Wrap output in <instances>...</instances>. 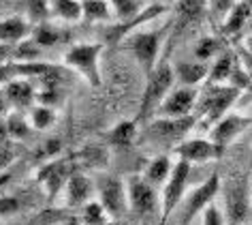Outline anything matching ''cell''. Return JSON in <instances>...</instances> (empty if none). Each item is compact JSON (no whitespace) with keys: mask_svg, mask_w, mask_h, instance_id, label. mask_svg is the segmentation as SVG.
I'll return each mask as SVG.
<instances>
[{"mask_svg":"<svg viewBox=\"0 0 252 225\" xmlns=\"http://www.w3.org/2000/svg\"><path fill=\"white\" fill-rule=\"evenodd\" d=\"M137 120H122L118 122L116 127L111 129L109 133V142L113 144V146H130L135 140H137Z\"/></svg>","mask_w":252,"mask_h":225,"instance_id":"484cf974","label":"cell"},{"mask_svg":"<svg viewBox=\"0 0 252 225\" xmlns=\"http://www.w3.org/2000/svg\"><path fill=\"white\" fill-rule=\"evenodd\" d=\"M188 174H190V163L184 159H180L178 163L173 165V172L169 180L162 185V197H160V223L158 225H167L169 219H171L173 210L180 206L182 197H184L186 191V183H188Z\"/></svg>","mask_w":252,"mask_h":225,"instance_id":"5b68a950","label":"cell"},{"mask_svg":"<svg viewBox=\"0 0 252 225\" xmlns=\"http://www.w3.org/2000/svg\"><path fill=\"white\" fill-rule=\"evenodd\" d=\"M68 178H71V167H68L66 161L47 163L45 167H41V172H39V180H41V185L45 187L49 199H54L58 195L62 187H66Z\"/></svg>","mask_w":252,"mask_h":225,"instance_id":"2e32d148","label":"cell"},{"mask_svg":"<svg viewBox=\"0 0 252 225\" xmlns=\"http://www.w3.org/2000/svg\"><path fill=\"white\" fill-rule=\"evenodd\" d=\"M17 77V71H15V60H9V62H2L0 65V88H4L9 82H13Z\"/></svg>","mask_w":252,"mask_h":225,"instance_id":"d590c367","label":"cell"},{"mask_svg":"<svg viewBox=\"0 0 252 225\" xmlns=\"http://www.w3.org/2000/svg\"><path fill=\"white\" fill-rule=\"evenodd\" d=\"M205 7H207V0H178V2H175V13L186 24V22L197 20L205 11Z\"/></svg>","mask_w":252,"mask_h":225,"instance_id":"4dcf8cb0","label":"cell"},{"mask_svg":"<svg viewBox=\"0 0 252 225\" xmlns=\"http://www.w3.org/2000/svg\"><path fill=\"white\" fill-rule=\"evenodd\" d=\"M30 118H26L24 112H15L7 118V129H9V135L13 137V140H24V137L30 135Z\"/></svg>","mask_w":252,"mask_h":225,"instance_id":"d6a6232c","label":"cell"},{"mask_svg":"<svg viewBox=\"0 0 252 225\" xmlns=\"http://www.w3.org/2000/svg\"><path fill=\"white\" fill-rule=\"evenodd\" d=\"M111 7H113V15L120 22H124L135 17L137 13H141L146 9V0H111Z\"/></svg>","mask_w":252,"mask_h":225,"instance_id":"1f68e13d","label":"cell"},{"mask_svg":"<svg viewBox=\"0 0 252 225\" xmlns=\"http://www.w3.org/2000/svg\"><path fill=\"white\" fill-rule=\"evenodd\" d=\"M126 189H128V206L133 212L146 217L156 210V206H158L156 189L143 176H130L126 183Z\"/></svg>","mask_w":252,"mask_h":225,"instance_id":"9c48e42d","label":"cell"},{"mask_svg":"<svg viewBox=\"0 0 252 225\" xmlns=\"http://www.w3.org/2000/svg\"><path fill=\"white\" fill-rule=\"evenodd\" d=\"M13 157H15L13 150H11L9 146H4V144H2V146H0V167H7V165L11 163V161H13Z\"/></svg>","mask_w":252,"mask_h":225,"instance_id":"f35d334b","label":"cell"},{"mask_svg":"<svg viewBox=\"0 0 252 225\" xmlns=\"http://www.w3.org/2000/svg\"><path fill=\"white\" fill-rule=\"evenodd\" d=\"M171 24H167L165 28H156V30H137L126 39V47L133 52L135 60L141 65V69L148 73H152L156 65H158V54L162 47V41L167 39L169 28Z\"/></svg>","mask_w":252,"mask_h":225,"instance_id":"7a4b0ae2","label":"cell"},{"mask_svg":"<svg viewBox=\"0 0 252 225\" xmlns=\"http://www.w3.org/2000/svg\"><path fill=\"white\" fill-rule=\"evenodd\" d=\"M175 77L182 82V86H199L201 82H205V77H210V65L205 60H182L173 67Z\"/></svg>","mask_w":252,"mask_h":225,"instance_id":"ac0fdd59","label":"cell"},{"mask_svg":"<svg viewBox=\"0 0 252 225\" xmlns=\"http://www.w3.org/2000/svg\"><path fill=\"white\" fill-rule=\"evenodd\" d=\"M24 4H26L28 20L34 24L45 22L52 15V0H24Z\"/></svg>","mask_w":252,"mask_h":225,"instance_id":"836d02e7","label":"cell"},{"mask_svg":"<svg viewBox=\"0 0 252 225\" xmlns=\"http://www.w3.org/2000/svg\"><path fill=\"white\" fill-rule=\"evenodd\" d=\"M9 129H7V122H0V146L2 144H7V140H9Z\"/></svg>","mask_w":252,"mask_h":225,"instance_id":"60d3db41","label":"cell"},{"mask_svg":"<svg viewBox=\"0 0 252 225\" xmlns=\"http://www.w3.org/2000/svg\"><path fill=\"white\" fill-rule=\"evenodd\" d=\"M81 7L88 22H109L113 15V7L107 0H81Z\"/></svg>","mask_w":252,"mask_h":225,"instance_id":"cb8c5ba5","label":"cell"},{"mask_svg":"<svg viewBox=\"0 0 252 225\" xmlns=\"http://www.w3.org/2000/svg\"><path fill=\"white\" fill-rule=\"evenodd\" d=\"M20 210V199L13 195H2L0 197V217H13Z\"/></svg>","mask_w":252,"mask_h":225,"instance_id":"e575fe53","label":"cell"},{"mask_svg":"<svg viewBox=\"0 0 252 225\" xmlns=\"http://www.w3.org/2000/svg\"><path fill=\"white\" fill-rule=\"evenodd\" d=\"M237 67V58L231 49H224L222 54L214 60V65L210 67V79L212 84H224L229 82L231 84V77H233V71Z\"/></svg>","mask_w":252,"mask_h":225,"instance_id":"44dd1931","label":"cell"},{"mask_svg":"<svg viewBox=\"0 0 252 225\" xmlns=\"http://www.w3.org/2000/svg\"><path fill=\"white\" fill-rule=\"evenodd\" d=\"M52 15H56L60 22H79L84 17V7L81 0H52Z\"/></svg>","mask_w":252,"mask_h":225,"instance_id":"603a6c76","label":"cell"},{"mask_svg":"<svg viewBox=\"0 0 252 225\" xmlns=\"http://www.w3.org/2000/svg\"><path fill=\"white\" fill-rule=\"evenodd\" d=\"M4 95H7L9 108H13L15 112H26L34 105L36 101V90L30 79L26 77H15L13 82H9L4 86Z\"/></svg>","mask_w":252,"mask_h":225,"instance_id":"5bb4252c","label":"cell"},{"mask_svg":"<svg viewBox=\"0 0 252 225\" xmlns=\"http://www.w3.org/2000/svg\"><path fill=\"white\" fill-rule=\"evenodd\" d=\"M60 148H62V142L60 140H47L45 142V146H43L39 150V159H49V157H56V154L60 152Z\"/></svg>","mask_w":252,"mask_h":225,"instance_id":"74e56055","label":"cell"},{"mask_svg":"<svg viewBox=\"0 0 252 225\" xmlns=\"http://www.w3.org/2000/svg\"><path fill=\"white\" fill-rule=\"evenodd\" d=\"M252 13V7L248 4V0H242V2H235L233 9L229 11V17L224 22V33L235 35L237 30H242V26H246L248 17Z\"/></svg>","mask_w":252,"mask_h":225,"instance_id":"d4e9b609","label":"cell"},{"mask_svg":"<svg viewBox=\"0 0 252 225\" xmlns=\"http://www.w3.org/2000/svg\"><path fill=\"white\" fill-rule=\"evenodd\" d=\"M32 39L39 43V45L45 49V47H54L58 45V43H64L68 39V33L62 26H54V24H49L47 20L45 22H39L36 26L32 28Z\"/></svg>","mask_w":252,"mask_h":225,"instance_id":"ffe728a7","label":"cell"},{"mask_svg":"<svg viewBox=\"0 0 252 225\" xmlns=\"http://www.w3.org/2000/svg\"><path fill=\"white\" fill-rule=\"evenodd\" d=\"M92 191H94V185L84 174H71V178H68V183L64 187L66 204L71 208H79V206H84L92 199Z\"/></svg>","mask_w":252,"mask_h":225,"instance_id":"d6986e66","label":"cell"},{"mask_svg":"<svg viewBox=\"0 0 252 225\" xmlns=\"http://www.w3.org/2000/svg\"><path fill=\"white\" fill-rule=\"evenodd\" d=\"M32 35V22L22 15H11L0 20V43L15 45Z\"/></svg>","mask_w":252,"mask_h":225,"instance_id":"e0dca14e","label":"cell"},{"mask_svg":"<svg viewBox=\"0 0 252 225\" xmlns=\"http://www.w3.org/2000/svg\"><path fill=\"white\" fill-rule=\"evenodd\" d=\"M252 127V118L242 116V114H224L220 120L212 127L210 140L224 152V148L235 140L237 135H242L246 129Z\"/></svg>","mask_w":252,"mask_h":225,"instance_id":"30bf717a","label":"cell"},{"mask_svg":"<svg viewBox=\"0 0 252 225\" xmlns=\"http://www.w3.org/2000/svg\"><path fill=\"white\" fill-rule=\"evenodd\" d=\"M173 82H175V71L169 62H158L152 73H148V82H146V90L141 97V105H139V116H150L158 110V105L165 101V97L173 90Z\"/></svg>","mask_w":252,"mask_h":225,"instance_id":"277c9868","label":"cell"},{"mask_svg":"<svg viewBox=\"0 0 252 225\" xmlns=\"http://www.w3.org/2000/svg\"><path fill=\"white\" fill-rule=\"evenodd\" d=\"M167 11L165 4H148L146 9L141 11V13H137L135 17H130V20H124V22H120L116 24V26H109V30L105 33V39L109 41V43H118V41H122L128 33H135L137 28L141 26V24H148V22H152L156 20V17H160L162 13Z\"/></svg>","mask_w":252,"mask_h":225,"instance_id":"7c38bea8","label":"cell"},{"mask_svg":"<svg viewBox=\"0 0 252 225\" xmlns=\"http://www.w3.org/2000/svg\"><path fill=\"white\" fill-rule=\"evenodd\" d=\"M9 108V101H7V95H4V90H0V116L7 112Z\"/></svg>","mask_w":252,"mask_h":225,"instance_id":"b9f144b4","label":"cell"},{"mask_svg":"<svg viewBox=\"0 0 252 225\" xmlns=\"http://www.w3.org/2000/svg\"><path fill=\"white\" fill-rule=\"evenodd\" d=\"M96 191H98V202L105 206L109 217L118 219L128 208V189H126V185L120 178L116 176L100 178L96 185Z\"/></svg>","mask_w":252,"mask_h":225,"instance_id":"ba28073f","label":"cell"},{"mask_svg":"<svg viewBox=\"0 0 252 225\" xmlns=\"http://www.w3.org/2000/svg\"><path fill=\"white\" fill-rule=\"evenodd\" d=\"M246 49H248L250 56H252V37H248V39H246Z\"/></svg>","mask_w":252,"mask_h":225,"instance_id":"7bdbcfd3","label":"cell"},{"mask_svg":"<svg viewBox=\"0 0 252 225\" xmlns=\"http://www.w3.org/2000/svg\"><path fill=\"white\" fill-rule=\"evenodd\" d=\"M218 191H220V176H218V174L210 176L203 185L199 187V189H194L190 193V197H188V202H186L184 225H188L194 217L201 215V212H205V208H207V206H212L214 197L218 195Z\"/></svg>","mask_w":252,"mask_h":225,"instance_id":"8fae6325","label":"cell"},{"mask_svg":"<svg viewBox=\"0 0 252 225\" xmlns=\"http://www.w3.org/2000/svg\"><path fill=\"white\" fill-rule=\"evenodd\" d=\"M199 122L197 116H182V118H154L148 127V135L156 144H175L184 140L194 124Z\"/></svg>","mask_w":252,"mask_h":225,"instance_id":"8992f818","label":"cell"},{"mask_svg":"<svg viewBox=\"0 0 252 225\" xmlns=\"http://www.w3.org/2000/svg\"><path fill=\"white\" fill-rule=\"evenodd\" d=\"M201 225H224L222 212H220L216 206H207L205 212H203V221H201Z\"/></svg>","mask_w":252,"mask_h":225,"instance_id":"8d00e7d4","label":"cell"},{"mask_svg":"<svg viewBox=\"0 0 252 225\" xmlns=\"http://www.w3.org/2000/svg\"><path fill=\"white\" fill-rule=\"evenodd\" d=\"M109 212L105 210V206L98 199H90L88 204L81 206V221L84 225H103L109 221Z\"/></svg>","mask_w":252,"mask_h":225,"instance_id":"f546056e","label":"cell"},{"mask_svg":"<svg viewBox=\"0 0 252 225\" xmlns=\"http://www.w3.org/2000/svg\"><path fill=\"white\" fill-rule=\"evenodd\" d=\"M43 56V47L36 43L32 37L24 39L13 45V60L15 62H34Z\"/></svg>","mask_w":252,"mask_h":225,"instance_id":"4316f807","label":"cell"},{"mask_svg":"<svg viewBox=\"0 0 252 225\" xmlns=\"http://www.w3.org/2000/svg\"><path fill=\"white\" fill-rule=\"evenodd\" d=\"M224 49H226L224 43L220 39H216V37H203V39L197 43V47H194V58L207 62L212 58H218Z\"/></svg>","mask_w":252,"mask_h":225,"instance_id":"f1b7e54d","label":"cell"},{"mask_svg":"<svg viewBox=\"0 0 252 225\" xmlns=\"http://www.w3.org/2000/svg\"><path fill=\"white\" fill-rule=\"evenodd\" d=\"M64 225H84V223H79V221H75V219H71V221H66Z\"/></svg>","mask_w":252,"mask_h":225,"instance_id":"ee69618b","label":"cell"},{"mask_svg":"<svg viewBox=\"0 0 252 225\" xmlns=\"http://www.w3.org/2000/svg\"><path fill=\"white\" fill-rule=\"evenodd\" d=\"M180 159L188 161V163H207V161L220 159L222 150H220L212 140H184L175 148Z\"/></svg>","mask_w":252,"mask_h":225,"instance_id":"4fadbf2b","label":"cell"},{"mask_svg":"<svg viewBox=\"0 0 252 225\" xmlns=\"http://www.w3.org/2000/svg\"><path fill=\"white\" fill-rule=\"evenodd\" d=\"M103 225H120V223L116 221V219H111V221H107V223H103Z\"/></svg>","mask_w":252,"mask_h":225,"instance_id":"f6af8a7d","label":"cell"},{"mask_svg":"<svg viewBox=\"0 0 252 225\" xmlns=\"http://www.w3.org/2000/svg\"><path fill=\"white\" fill-rule=\"evenodd\" d=\"M199 101V92L192 86H180L173 88L165 97V101L158 105V110L154 112L156 118H182V116H192L194 108Z\"/></svg>","mask_w":252,"mask_h":225,"instance_id":"52a82bcc","label":"cell"},{"mask_svg":"<svg viewBox=\"0 0 252 225\" xmlns=\"http://www.w3.org/2000/svg\"><path fill=\"white\" fill-rule=\"evenodd\" d=\"M28 118H30V124H32L34 129L45 131L56 122V112H54L52 105L39 103V105H32V108L28 110Z\"/></svg>","mask_w":252,"mask_h":225,"instance_id":"83f0119b","label":"cell"},{"mask_svg":"<svg viewBox=\"0 0 252 225\" xmlns=\"http://www.w3.org/2000/svg\"><path fill=\"white\" fill-rule=\"evenodd\" d=\"M13 60V45H7V43H0V65L2 62Z\"/></svg>","mask_w":252,"mask_h":225,"instance_id":"ab89813d","label":"cell"},{"mask_svg":"<svg viewBox=\"0 0 252 225\" xmlns=\"http://www.w3.org/2000/svg\"><path fill=\"white\" fill-rule=\"evenodd\" d=\"M252 208V191L246 187V183H235L229 189L226 197V210H229L231 223H244L248 219V212Z\"/></svg>","mask_w":252,"mask_h":225,"instance_id":"9a60e30c","label":"cell"},{"mask_svg":"<svg viewBox=\"0 0 252 225\" xmlns=\"http://www.w3.org/2000/svg\"><path fill=\"white\" fill-rule=\"evenodd\" d=\"M229 225H242V223H229Z\"/></svg>","mask_w":252,"mask_h":225,"instance_id":"bcb514c9","label":"cell"},{"mask_svg":"<svg viewBox=\"0 0 252 225\" xmlns=\"http://www.w3.org/2000/svg\"><path fill=\"white\" fill-rule=\"evenodd\" d=\"M103 43H75L64 52V65L79 73L90 86H100V54Z\"/></svg>","mask_w":252,"mask_h":225,"instance_id":"6da1fadb","label":"cell"},{"mask_svg":"<svg viewBox=\"0 0 252 225\" xmlns=\"http://www.w3.org/2000/svg\"><path fill=\"white\" fill-rule=\"evenodd\" d=\"M173 165L175 163H171V159H169L167 154H160V157L150 161V165L146 170V176L143 178H146L150 185H154V187H162L169 180V176H171Z\"/></svg>","mask_w":252,"mask_h":225,"instance_id":"7402d4cb","label":"cell"},{"mask_svg":"<svg viewBox=\"0 0 252 225\" xmlns=\"http://www.w3.org/2000/svg\"><path fill=\"white\" fill-rule=\"evenodd\" d=\"M239 88L231 84H212L203 92V97L197 101V118L205 124L214 127L224 114H229V108L237 101Z\"/></svg>","mask_w":252,"mask_h":225,"instance_id":"3957f363","label":"cell"}]
</instances>
